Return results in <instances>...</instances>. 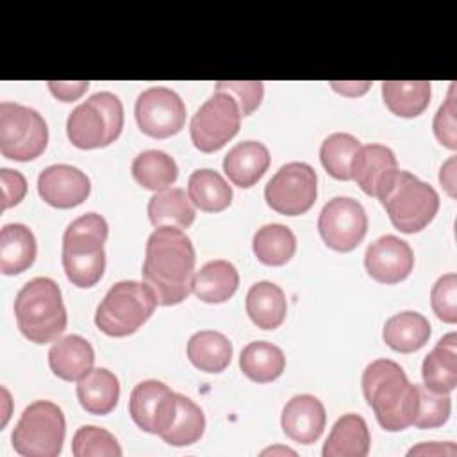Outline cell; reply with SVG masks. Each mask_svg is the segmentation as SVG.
<instances>
[{"label":"cell","mask_w":457,"mask_h":457,"mask_svg":"<svg viewBox=\"0 0 457 457\" xmlns=\"http://www.w3.org/2000/svg\"><path fill=\"white\" fill-rule=\"evenodd\" d=\"M107 234L109 225L96 212H86L66 227L62 236V268L73 286L86 289L102 278Z\"/></svg>","instance_id":"3957f363"},{"label":"cell","mask_w":457,"mask_h":457,"mask_svg":"<svg viewBox=\"0 0 457 457\" xmlns=\"http://www.w3.org/2000/svg\"><path fill=\"white\" fill-rule=\"evenodd\" d=\"M152 225L157 227H175L187 228L195 221V207L191 205L189 196L180 187H168L157 191L146 207Z\"/></svg>","instance_id":"f546056e"},{"label":"cell","mask_w":457,"mask_h":457,"mask_svg":"<svg viewBox=\"0 0 457 457\" xmlns=\"http://www.w3.org/2000/svg\"><path fill=\"white\" fill-rule=\"evenodd\" d=\"M216 91H223L230 95L236 104L239 105L241 116H250L262 102L264 96V84L259 80H227L216 82Z\"/></svg>","instance_id":"ab89813d"},{"label":"cell","mask_w":457,"mask_h":457,"mask_svg":"<svg viewBox=\"0 0 457 457\" xmlns=\"http://www.w3.org/2000/svg\"><path fill=\"white\" fill-rule=\"evenodd\" d=\"M123 129V105L111 91L91 95L66 120V134L80 150L102 148L114 143Z\"/></svg>","instance_id":"8992f818"},{"label":"cell","mask_w":457,"mask_h":457,"mask_svg":"<svg viewBox=\"0 0 457 457\" xmlns=\"http://www.w3.org/2000/svg\"><path fill=\"white\" fill-rule=\"evenodd\" d=\"M439 182L448 193V196L455 198V155H452L439 170Z\"/></svg>","instance_id":"f6af8a7d"},{"label":"cell","mask_w":457,"mask_h":457,"mask_svg":"<svg viewBox=\"0 0 457 457\" xmlns=\"http://www.w3.org/2000/svg\"><path fill=\"white\" fill-rule=\"evenodd\" d=\"M129 414L141 430L161 436L177 414V393L161 380H143L130 393Z\"/></svg>","instance_id":"5bb4252c"},{"label":"cell","mask_w":457,"mask_h":457,"mask_svg":"<svg viewBox=\"0 0 457 457\" xmlns=\"http://www.w3.org/2000/svg\"><path fill=\"white\" fill-rule=\"evenodd\" d=\"M432 84L428 80H384L382 100L400 118H416L430 104Z\"/></svg>","instance_id":"83f0119b"},{"label":"cell","mask_w":457,"mask_h":457,"mask_svg":"<svg viewBox=\"0 0 457 457\" xmlns=\"http://www.w3.org/2000/svg\"><path fill=\"white\" fill-rule=\"evenodd\" d=\"M370 443L371 437L364 418L348 412L334 423L321 453L323 457H366Z\"/></svg>","instance_id":"603a6c76"},{"label":"cell","mask_w":457,"mask_h":457,"mask_svg":"<svg viewBox=\"0 0 457 457\" xmlns=\"http://www.w3.org/2000/svg\"><path fill=\"white\" fill-rule=\"evenodd\" d=\"M77 398L86 412L105 416L118 405L120 382L112 371L93 368L77 380Z\"/></svg>","instance_id":"cb8c5ba5"},{"label":"cell","mask_w":457,"mask_h":457,"mask_svg":"<svg viewBox=\"0 0 457 457\" xmlns=\"http://www.w3.org/2000/svg\"><path fill=\"white\" fill-rule=\"evenodd\" d=\"M418 386V411L412 421L418 428H436L448 421L452 412V398L446 393H434L425 386Z\"/></svg>","instance_id":"74e56055"},{"label":"cell","mask_w":457,"mask_h":457,"mask_svg":"<svg viewBox=\"0 0 457 457\" xmlns=\"http://www.w3.org/2000/svg\"><path fill=\"white\" fill-rule=\"evenodd\" d=\"M325 423V407L312 395H295L291 400H287L280 416L284 434L300 445L318 441L323 434Z\"/></svg>","instance_id":"ac0fdd59"},{"label":"cell","mask_w":457,"mask_h":457,"mask_svg":"<svg viewBox=\"0 0 457 457\" xmlns=\"http://www.w3.org/2000/svg\"><path fill=\"white\" fill-rule=\"evenodd\" d=\"M423 386L434 393L450 395L457 387V336H443L421 364Z\"/></svg>","instance_id":"44dd1931"},{"label":"cell","mask_w":457,"mask_h":457,"mask_svg":"<svg viewBox=\"0 0 457 457\" xmlns=\"http://www.w3.org/2000/svg\"><path fill=\"white\" fill-rule=\"evenodd\" d=\"M318 196V177L307 162H287L268 180L266 204L278 214L298 216L307 212Z\"/></svg>","instance_id":"8fae6325"},{"label":"cell","mask_w":457,"mask_h":457,"mask_svg":"<svg viewBox=\"0 0 457 457\" xmlns=\"http://www.w3.org/2000/svg\"><path fill=\"white\" fill-rule=\"evenodd\" d=\"M239 125L241 111L236 100L223 91H214L191 118V141L200 152L212 154L239 132Z\"/></svg>","instance_id":"30bf717a"},{"label":"cell","mask_w":457,"mask_h":457,"mask_svg":"<svg viewBox=\"0 0 457 457\" xmlns=\"http://www.w3.org/2000/svg\"><path fill=\"white\" fill-rule=\"evenodd\" d=\"M239 368L250 380L268 384L284 373L286 355L273 343L252 341L241 350Z\"/></svg>","instance_id":"4dcf8cb0"},{"label":"cell","mask_w":457,"mask_h":457,"mask_svg":"<svg viewBox=\"0 0 457 457\" xmlns=\"http://www.w3.org/2000/svg\"><path fill=\"white\" fill-rule=\"evenodd\" d=\"M37 193L52 207L71 209L89 196L91 182L84 171L71 164H52L39 173Z\"/></svg>","instance_id":"2e32d148"},{"label":"cell","mask_w":457,"mask_h":457,"mask_svg":"<svg viewBox=\"0 0 457 457\" xmlns=\"http://www.w3.org/2000/svg\"><path fill=\"white\" fill-rule=\"evenodd\" d=\"M37 245L32 230L23 223H7L0 230V271L4 275H20L27 271L36 259Z\"/></svg>","instance_id":"d4e9b609"},{"label":"cell","mask_w":457,"mask_h":457,"mask_svg":"<svg viewBox=\"0 0 457 457\" xmlns=\"http://www.w3.org/2000/svg\"><path fill=\"white\" fill-rule=\"evenodd\" d=\"M89 87L87 80H79V82H61V80H50L48 89L50 93L61 100V102H73L80 98Z\"/></svg>","instance_id":"7bdbcfd3"},{"label":"cell","mask_w":457,"mask_h":457,"mask_svg":"<svg viewBox=\"0 0 457 457\" xmlns=\"http://www.w3.org/2000/svg\"><path fill=\"white\" fill-rule=\"evenodd\" d=\"M457 448L453 443H421L412 446L407 455H455Z\"/></svg>","instance_id":"ee69618b"},{"label":"cell","mask_w":457,"mask_h":457,"mask_svg":"<svg viewBox=\"0 0 457 457\" xmlns=\"http://www.w3.org/2000/svg\"><path fill=\"white\" fill-rule=\"evenodd\" d=\"M378 200L386 207L393 227L403 234L423 230L439 209L437 191L403 170L396 171Z\"/></svg>","instance_id":"52a82bcc"},{"label":"cell","mask_w":457,"mask_h":457,"mask_svg":"<svg viewBox=\"0 0 457 457\" xmlns=\"http://www.w3.org/2000/svg\"><path fill=\"white\" fill-rule=\"evenodd\" d=\"M14 316L20 332L36 345L57 339L68 323L61 289L48 277H36L18 291Z\"/></svg>","instance_id":"277c9868"},{"label":"cell","mask_w":457,"mask_h":457,"mask_svg":"<svg viewBox=\"0 0 457 457\" xmlns=\"http://www.w3.org/2000/svg\"><path fill=\"white\" fill-rule=\"evenodd\" d=\"M157 296L152 287L137 280L116 282L98 303L95 325L111 337L134 334L157 307Z\"/></svg>","instance_id":"5b68a950"},{"label":"cell","mask_w":457,"mask_h":457,"mask_svg":"<svg viewBox=\"0 0 457 457\" xmlns=\"http://www.w3.org/2000/svg\"><path fill=\"white\" fill-rule=\"evenodd\" d=\"M332 89L341 93V95H346V96H359L362 93L368 91V87L371 86V82H330Z\"/></svg>","instance_id":"bcb514c9"},{"label":"cell","mask_w":457,"mask_h":457,"mask_svg":"<svg viewBox=\"0 0 457 457\" xmlns=\"http://www.w3.org/2000/svg\"><path fill=\"white\" fill-rule=\"evenodd\" d=\"M137 127L143 134L166 139L182 130L186 123V105L170 87L155 86L145 89L134 107Z\"/></svg>","instance_id":"4fadbf2b"},{"label":"cell","mask_w":457,"mask_h":457,"mask_svg":"<svg viewBox=\"0 0 457 457\" xmlns=\"http://www.w3.org/2000/svg\"><path fill=\"white\" fill-rule=\"evenodd\" d=\"M204 411L191 398L177 393V414L168 430L159 437L171 446H189L204 436Z\"/></svg>","instance_id":"e575fe53"},{"label":"cell","mask_w":457,"mask_h":457,"mask_svg":"<svg viewBox=\"0 0 457 457\" xmlns=\"http://www.w3.org/2000/svg\"><path fill=\"white\" fill-rule=\"evenodd\" d=\"M195 261V246L184 230L157 227L150 234L141 273L161 305H177L189 296Z\"/></svg>","instance_id":"6da1fadb"},{"label":"cell","mask_w":457,"mask_h":457,"mask_svg":"<svg viewBox=\"0 0 457 457\" xmlns=\"http://www.w3.org/2000/svg\"><path fill=\"white\" fill-rule=\"evenodd\" d=\"M66 421L61 407L36 400L23 409L12 428V448L25 457H57L62 450Z\"/></svg>","instance_id":"ba28073f"},{"label":"cell","mask_w":457,"mask_h":457,"mask_svg":"<svg viewBox=\"0 0 457 457\" xmlns=\"http://www.w3.org/2000/svg\"><path fill=\"white\" fill-rule=\"evenodd\" d=\"M275 452H286V453H293V455H295V452H293V450H287V448H270V450H264L262 455H264V453H275Z\"/></svg>","instance_id":"7dc6e473"},{"label":"cell","mask_w":457,"mask_h":457,"mask_svg":"<svg viewBox=\"0 0 457 457\" xmlns=\"http://www.w3.org/2000/svg\"><path fill=\"white\" fill-rule=\"evenodd\" d=\"M364 266L373 280L380 284H398L411 275L414 253L407 241L387 234L366 248Z\"/></svg>","instance_id":"9a60e30c"},{"label":"cell","mask_w":457,"mask_h":457,"mask_svg":"<svg viewBox=\"0 0 457 457\" xmlns=\"http://www.w3.org/2000/svg\"><path fill=\"white\" fill-rule=\"evenodd\" d=\"M318 230L328 248L336 252H352L368 232L366 211L350 196H334L320 212Z\"/></svg>","instance_id":"7c38bea8"},{"label":"cell","mask_w":457,"mask_h":457,"mask_svg":"<svg viewBox=\"0 0 457 457\" xmlns=\"http://www.w3.org/2000/svg\"><path fill=\"white\" fill-rule=\"evenodd\" d=\"M361 141L346 132L330 134L320 148V161L325 171L337 180H352V164L361 148Z\"/></svg>","instance_id":"d590c367"},{"label":"cell","mask_w":457,"mask_h":457,"mask_svg":"<svg viewBox=\"0 0 457 457\" xmlns=\"http://www.w3.org/2000/svg\"><path fill=\"white\" fill-rule=\"evenodd\" d=\"M48 364L55 377L66 382H77L93 370L95 350L82 336L70 334L50 346Z\"/></svg>","instance_id":"d6986e66"},{"label":"cell","mask_w":457,"mask_h":457,"mask_svg":"<svg viewBox=\"0 0 457 457\" xmlns=\"http://www.w3.org/2000/svg\"><path fill=\"white\" fill-rule=\"evenodd\" d=\"M246 314L262 330H273L282 325L287 312V302L284 291L270 282L261 280L253 284L246 293Z\"/></svg>","instance_id":"484cf974"},{"label":"cell","mask_w":457,"mask_h":457,"mask_svg":"<svg viewBox=\"0 0 457 457\" xmlns=\"http://www.w3.org/2000/svg\"><path fill=\"white\" fill-rule=\"evenodd\" d=\"M239 286V273L236 266L225 259L205 262L195 271L191 291L205 303H223L234 296Z\"/></svg>","instance_id":"7402d4cb"},{"label":"cell","mask_w":457,"mask_h":457,"mask_svg":"<svg viewBox=\"0 0 457 457\" xmlns=\"http://www.w3.org/2000/svg\"><path fill=\"white\" fill-rule=\"evenodd\" d=\"M48 143V129L43 116L27 105L0 104V154L11 161L27 162L37 159Z\"/></svg>","instance_id":"9c48e42d"},{"label":"cell","mask_w":457,"mask_h":457,"mask_svg":"<svg viewBox=\"0 0 457 457\" xmlns=\"http://www.w3.org/2000/svg\"><path fill=\"white\" fill-rule=\"evenodd\" d=\"M361 386L384 430L398 432L412 425L418 411V386L409 382L398 362L391 359L370 362L362 371Z\"/></svg>","instance_id":"7a4b0ae2"},{"label":"cell","mask_w":457,"mask_h":457,"mask_svg":"<svg viewBox=\"0 0 457 457\" xmlns=\"http://www.w3.org/2000/svg\"><path fill=\"white\" fill-rule=\"evenodd\" d=\"M187 359L205 373H221L232 359V343L216 330H200L187 341Z\"/></svg>","instance_id":"f1b7e54d"},{"label":"cell","mask_w":457,"mask_h":457,"mask_svg":"<svg viewBox=\"0 0 457 457\" xmlns=\"http://www.w3.org/2000/svg\"><path fill=\"white\" fill-rule=\"evenodd\" d=\"M130 171L141 187L155 193L171 187L179 177L177 162L162 150H145L137 154Z\"/></svg>","instance_id":"d6a6232c"},{"label":"cell","mask_w":457,"mask_h":457,"mask_svg":"<svg viewBox=\"0 0 457 457\" xmlns=\"http://www.w3.org/2000/svg\"><path fill=\"white\" fill-rule=\"evenodd\" d=\"M430 305L434 314L445 323L457 321V275L446 273L436 280L430 289Z\"/></svg>","instance_id":"f35d334b"},{"label":"cell","mask_w":457,"mask_h":457,"mask_svg":"<svg viewBox=\"0 0 457 457\" xmlns=\"http://www.w3.org/2000/svg\"><path fill=\"white\" fill-rule=\"evenodd\" d=\"M270 150L259 141H241L223 157V171L237 187H252L270 168Z\"/></svg>","instance_id":"ffe728a7"},{"label":"cell","mask_w":457,"mask_h":457,"mask_svg":"<svg viewBox=\"0 0 457 457\" xmlns=\"http://www.w3.org/2000/svg\"><path fill=\"white\" fill-rule=\"evenodd\" d=\"M457 105H455V82L450 84V91L448 96L445 100L443 105H439L434 121H432V129H434V136L437 137V141L450 148L455 150L457 148Z\"/></svg>","instance_id":"60d3db41"},{"label":"cell","mask_w":457,"mask_h":457,"mask_svg":"<svg viewBox=\"0 0 457 457\" xmlns=\"http://www.w3.org/2000/svg\"><path fill=\"white\" fill-rule=\"evenodd\" d=\"M396 171L398 162L395 152L378 143L361 146L352 164V179L366 195L375 198L384 195Z\"/></svg>","instance_id":"e0dca14e"},{"label":"cell","mask_w":457,"mask_h":457,"mask_svg":"<svg viewBox=\"0 0 457 457\" xmlns=\"http://www.w3.org/2000/svg\"><path fill=\"white\" fill-rule=\"evenodd\" d=\"M71 453L75 457H120L123 452L109 430L95 425H84L77 428L73 436Z\"/></svg>","instance_id":"8d00e7d4"},{"label":"cell","mask_w":457,"mask_h":457,"mask_svg":"<svg viewBox=\"0 0 457 457\" xmlns=\"http://www.w3.org/2000/svg\"><path fill=\"white\" fill-rule=\"evenodd\" d=\"M430 337L428 320L416 311L393 314L382 330L384 343L400 353H412L427 345Z\"/></svg>","instance_id":"4316f807"},{"label":"cell","mask_w":457,"mask_h":457,"mask_svg":"<svg viewBox=\"0 0 457 457\" xmlns=\"http://www.w3.org/2000/svg\"><path fill=\"white\" fill-rule=\"evenodd\" d=\"M187 196L204 212L225 211L232 202V187L214 170L202 168L187 179Z\"/></svg>","instance_id":"1f68e13d"},{"label":"cell","mask_w":457,"mask_h":457,"mask_svg":"<svg viewBox=\"0 0 457 457\" xmlns=\"http://www.w3.org/2000/svg\"><path fill=\"white\" fill-rule=\"evenodd\" d=\"M252 248L262 264L282 266L295 255L296 237L289 227L282 223H268L253 234Z\"/></svg>","instance_id":"836d02e7"},{"label":"cell","mask_w":457,"mask_h":457,"mask_svg":"<svg viewBox=\"0 0 457 457\" xmlns=\"http://www.w3.org/2000/svg\"><path fill=\"white\" fill-rule=\"evenodd\" d=\"M0 184H2V211L18 205L27 195V180L25 177L9 168L0 170Z\"/></svg>","instance_id":"b9f144b4"}]
</instances>
